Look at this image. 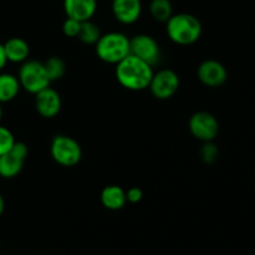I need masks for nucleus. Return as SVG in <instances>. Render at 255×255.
I'll return each mask as SVG.
<instances>
[{
    "instance_id": "3",
    "label": "nucleus",
    "mask_w": 255,
    "mask_h": 255,
    "mask_svg": "<svg viewBox=\"0 0 255 255\" xmlns=\"http://www.w3.org/2000/svg\"><path fill=\"white\" fill-rule=\"evenodd\" d=\"M95 51L101 61L110 65H117L131 54L129 37L120 31L102 34L95 44Z\"/></svg>"
},
{
    "instance_id": "17",
    "label": "nucleus",
    "mask_w": 255,
    "mask_h": 255,
    "mask_svg": "<svg viewBox=\"0 0 255 255\" xmlns=\"http://www.w3.org/2000/svg\"><path fill=\"white\" fill-rule=\"evenodd\" d=\"M149 14L153 17V20L166 24L169 17L173 15V6H172L171 0H151Z\"/></svg>"
},
{
    "instance_id": "20",
    "label": "nucleus",
    "mask_w": 255,
    "mask_h": 255,
    "mask_svg": "<svg viewBox=\"0 0 255 255\" xmlns=\"http://www.w3.org/2000/svg\"><path fill=\"white\" fill-rule=\"evenodd\" d=\"M219 149L214 141L203 142L201 149H199V157L201 161L206 164H213L218 159Z\"/></svg>"
},
{
    "instance_id": "26",
    "label": "nucleus",
    "mask_w": 255,
    "mask_h": 255,
    "mask_svg": "<svg viewBox=\"0 0 255 255\" xmlns=\"http://www.w3.org/2000/svg\"><path fill=\"white\" fill-rule=\"evenodd\" d=\"M1 117H2V107H1V104H0V121H1Z\"/></svg>"
},
{
    "instance_id": "2",
    "label": "nucleus",
    "mask_w": 255,
    "mask_h": 255,
    "mask_svg": "<svg viewBox=\"0 0 255 255\" xmlns=\"http://www.w3.org/2000/svg\"><path fill=\"white\" fill-rule=\"evenodd\" d=\"M202 22L188 12L173 14L166 22V32L172 42L181 46H188L201 39Z\"/></svg>"
},
{
    "instance_id": "8",
    "label": "nucleus",
    "mask_w": 255,
    "mask_h": 255,
    "mask_svg": "<svg viewBox=\"0 0 255 255\" xmlns=\"http://www.w3.org/2000/svg\"><path fill=\"white\" fill-rule=\"evenodd\" d=\"M29 148L24 142L16 141L10 151L0 156V177L4 179L15 178L24 168Z\"/></svg>"
},
{
    "instance_id": "11",
    "label": "nucleus",
    "mask_w": 255,
    "mask_h": 255,
    "mask_svg": "<svg viewBox=\"0 0 255 255\" xmlns=\"http://www.w3.org/2000/svg\"><path fill=\"white\" fill-rule=\"evenodd\" d=\"M62 107V100L59 92L47 86L35 95V109L37 114L44 119H54L60 114Z\"/></svg>"
},
{
    "instance_id": "22",
    "label": "nucleus",
    "mask_w": 255,
    "mask_h": 255,
    "mask_svg": "<svg viewBox=\"0 0 255 255\" xmlns=\"http://www.w3.org/2000/svg\"><path fill=\"white\" fill-rule=\"evenodd\" d=\"M81 22L79 20L71 19V17H66V20L62 24V32L65 36L67 37H77L80 32V27H81Z\"/></svg>"
},
{
    "instance_id": "4",
    "label": "nucleus",
    "mask_w": 255,
    "mask_h": 255,
    "mask_svg": "<svg viewBox=\"0 0 255 255\" xmlns=\"http://www.w3.org/2000/svg\"><path fill=\"white\" fill-rule=\"evenodd\" d=\"M16 76L21 89L31 95H36L51 84L45 71L44 62L36 60H26L20 64Z\"/></svg>"
},
{
    "instance_id": "21",
    "label": "nucleus",
    "mask_w": 255,
    "mask_h": 255,
    "mask_svg": "<svg viewBox=\"0 0 255 255\" xmlns=\"http://www.w3.org/2000/svg\"><path fill=\"white\" fill-rule=\"evenodd\" d=\"M15 142L16 139H15L12 132L7 127L0 125V156L10 151Z\"/></svg>"
},
{
    "instance_id": "9",
    "label": "nucleus",
    "mask_w": 255,
    "mask_h": 255,
    "mask_svg": "<svg viewBox=\"0 0 255 255\" xmlns=\"http://www.w3.org/2000/svg\"><path fill=\"white\" fill-rule=\"evenodd\" d=\"M131 54L154 66L161 60V47L157 40L148 34H137L129 39Z\"/></svg>"
},
{
    "instance_id": "15",
    "label": "nucleus",
    "mask_w": 255,
    "mask_h": 255,
    "mask_svg": "<svg viewBox=\"0 0 255 255\" xmlns=\"http://www.w3.org/2000/svg\"><path fill=\"white\" fill-rule=\"evenodd\" d=\"M100 199L102 206L109 211H120L127 203L126 191L117 184H110L102 189Z\"/></svg>"
},
{
    "instance_id": "19",
    "label": "nucleus",
    "mask_w": 255,
    "mask_h": 255,
    "mask_svg": "<svg viewBox=\"0 0 255 255\" xmlns=\"http://www.w3.org/2000/svg\"><path fill=\"white\" fill-rule=\"evenodd\" d=\"M45 71L51 82L61 80L66 74V64L60 56H51L44 62Z\"/></svg>"
},
{
    "instance_id": "14",
    "label": "nucleus",
    "mask_w": 255,
    "mask_h": 255,
    "mask_svg": "<svg viewBox=\"0 0 255 255\" xmlns=\"http://www.w3.org/2000/svg\"><path fill=\"white\" fill-rule=\"evenodd\" d=\"M2 46H4V52L7 62L22 64L26 60H29L30 46L26 40L22 39V37H10L2 44Z\"/></svg>"
},
{
    "instance_id": "10",
    "label": "nucleus",
    "mask_w": 255,
    "mask_h": 255,
    "mask_svg": "<svg viewBox=\"0 0 255 255\" xmlns=\"http://www.w3.org/2000/svg\"><path fill=\"white\" fill-rule=\"evenodd\" d=\"M197 77L207 87H221L228 79L226 66L218 60L208 59L201 62L197 69Z\"/></svg>"
},
{
    "instance_id": "6",
    "label": "nucleus",
    "mask_w": 255,
    "mask_h": 255,
    "mask_svg": "<svg viewBox=\"0 0 255 255\" xmlns=\"http://www.w3.org/2000/svg\"><path fill=\"white\" fill-rule=\"evenodd\" d=\"M188 128L192 136L201 142H211L219 133V122L214 115L207 111L194 112L188 121Z\"/></svg>"
},
{
    "instance_id": "23",
    "label": "nucleus",
    "mask_w": 255,
    "mask_h": 255,
    "mask_svg": "<svg viewBox=\"0 0 255 255\" xmlns=\"http://www.w3.org/2000/svg\"><path fill=\"white\" fill-rule=\"evenodd\" d=\"M143 198V191L139 187H131L126 191V199L128 203H139Z\"/></svg>"
},
{
    "instance_id": "25",
    "label": "nucleus",
    "mask_w": 255,
    "mask_h": 255,
    "mask_svg": "<svg viewBox=\"0 0 255 255\" xmlns=\"http://www.w3.org/2000/svg\"><path fill=\"white\" fill-rule=\"evenodd\" d=\"M4 211H5V201H4V197H2V194L0 193V217L2 216Z\"/></svg>"
},
{
    "instance_id": "13",
    "label": "nucleus",
    "mask_w": 255,
    "mask_h": 255,
    "mask_svg": "<svg viewBox=\"0 0 255 255\" xmlns=\"http://www.w3.org/2000/svg\"><path fill=\"white\" fill-rule=\"evenodd\" d=\"M97 10V0H64V11L67 17L87 21Z\"/></svg>"
},
{
    "instance_id": "18",
    "label": "nucleus",
    "mask_w": 255,
    "mask_h": 255,
    "mask_svg": "<svg viewBox=\"0 0 255 255\" xmlns=\"http://www.w3.org/2000/svg\"><path fill=\"white\" fill-rule=\"evenodd\" d=\"M101 35L102 34L99 25L95 24L92 20H87V21L81 22V27H80V32L77 39H79L82 44L95 45Z\"/></svg>"
},
{
    "instance_id": "16",
    "label": "nucleus",
    "mask_w": 255,
    "mask_h": 255,
    "mask_svg": "<svg viewBox=\"0 0 255 255\" xmlns=\"http://www.w3.org/2000/svg\"><path fill=\"white\" fill-rule=\"evenodd\" d=\"M21 86L17 76L9 72H0V104H6L16 99Z\"/></svg>"
},
{
    "instance_id": "5",
    "label": "nucleus",
    "mask_w": 255,
    "mask_h": 255,
    "mask_svg": "<svg viewBox=\"0 0 255 255\" xmlns=\"http://www.w3.org/2000/svg\"><path fill=\"white\" fill-rule=\"evenodd\" d=\"M50 154L57 164L74 167L82 158V148L79 142L67 134H56L50 143Z\"/></svg>"
},
{
    "instance_id": "12",
    "label": "nucleus",
    "mask_w": 255,
    "mask_h": 255,
    "mask_svg": "<svg viewBox=\"0 0 255 255\" xmlns=\"http://www.w3.org/2000/svg\"><path fill=\"white\" fill-rule=\"evenodd\" d=\"M112 14L115 19L124 25L134 24L141 17V0H112Z\"/></svg>"
},
{
    "instance_id": "1",
    "label": "nucleus",
    "mask_w": 255,
    "mask_h": 255,
    "mask_svg": "<svg viewBox=\"0 0 255 255\" xmlns=\"http://www.w3.org/2000/svg\"><path fill=\"white\" fill-rule=\"evenodd\" d=\"M153 72V66L132 54L120 61L115 70L117 82L129 91H143L148 89Z\"/></svg>"
},
{
    "instance_id": "7",
    "label": "nucleus",
    "mask_w": 255,
    "mask_h": 255,
    "mask_svg": "<svg viewBox=\"0 0 255 255\" xmlns=\"http://www.w3.org/2000/svg\"><path fill=\"white\" fill-rule=\"evenodd\" d=\"M179 85L181 80L174 70L162 69L153 72L148 89L157 100H169L177 94Z\"/></svg>"
},
{
    "instance_id": "24",
    "label": "nucleus",
    "mask_w": 255,
    "mask_h": 255,
    "mask_svg": "<svg viewBox=\"0 0 255 255\" xmlns=\"http://www.w3.org/2000/svg\"><path fill=\"white\" fill-rule=\"evenodd\" d=\"M6 64H7V60H6V56H5L4 46H2V44L0 42V72L4 70V67L6 66Z\"/></svg>"
}]
</instances>
